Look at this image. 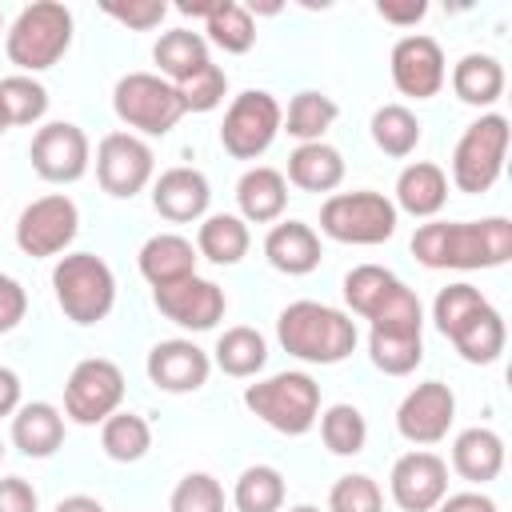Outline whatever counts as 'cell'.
Instances as JSON below:
<instances>
[{
	"label": "cell",
	"instance_id": "obj_45",
	"mask_svg": "<svg viewBox=\"0 0 512 512\" xmlns=\"http://www.w3.org/2000/svg\"><path fill=\"white\" fill-rule=\"evenodd\" d=\"M104 16L120 20V24L132 28V32H148V28H156V24L168 16V4H164V0H128V4L108 0V4H104Z\"/></svg>",
	"mask_w": 512,
	"mask_h": 512
},
{
	"label": "cell",
	"instance_id": "obj_52",
	"mask_svg": "<svg viewBox=\"0 0 512 512\" xmlns=\"http://www.w3.org/2000/svg\"><path fill=\"white\" fill-rule=\"evenodd\" d=\"M8 128H12V124H8V112H4V104H0V136H4Z\"/></svg>",
	"mask_w": 512,
	"mask_h": 512
},
{
	"label": "cell",
	"instance_id": "obj_54",
	"mask_svg": "<svg viewBox=\"0 0 512 512\" xmlns=\"http://www.w3.org/2000/svg\"><path fill=\"white\" fill-rule=\"evenodd\" d=\"M0 460H4V440H0Z\"/></svg>",
	"mask_w": 512,
	"mask_h": 512
},
{
	"label": "cell",
	"instance_id": "obj_23",
	"mask_svg": "<svg viewBox=\"0 0 512 512\" xmlns=\"http://www.w3.org/2000/svg\"><path fill=\"white\" fill-rule=\"evenodd\" d=\"M236 204H240V220L244 224H272L284 216L288 208V180L284 172L256 164L236 180Z\"/></svg>",
	"mask_w": 512,
	"mask_h": 512
},
{
	"label": "cell",
	"instance_id": "obj_32",
	"mask_svg": "<svg viewBox=\"0 0 512 512\" xmlns=\"http://www.w3.org/2000/svg\"><path fill=\"white\" fill-rule=\"evenodd\" d=\"M212 352H216V368L224 376H236V380H248V376H256L268 364V344L248 324H236V328L220 332V340H216Z\"/></svg>",
	"mask_w": 512,
	"mask_h": 512
},
{
	"label": "cell",
	"instance_id": "obj_26",
	"mask_svg": "<svg viewBox=\"0 0 512 512\" xmlns=\"http://www.w3.org/2000/svg\"><path fill=\"white\" fill-rule=\"evenodd\" d=\"M452 468L456 476H464L468 484H488L500 476L504 468V440L492 428H464L452 440Z\"/></svg>",
	"mask_w": 512,
	"mask_h": 512
},
{
	"label": "cell",
	"instance_id": "obj_15",
	"mask_svg": "<svg viewBox=\"0 0 512 512\" xmlns=\"http://www.w3.org/2000/svg\"><path fill=\"white\" fill-rule=\"evenodd\" d=\"M152 300H156L164 320H172V324H180L188 332L216 328V320H224V308H228L224 288L216 280H204V276H184L176 284L152 288Z\"/></svg>",
	"mask_w": 512,
	"mask_h": 512
},
{
	"label": "cell",
	"instance_id": "obj_49",
	"mask_svg": "<svg viewBox=\"0 0 512 512\" xmlns=\"http://www.w3.org/2000/svg\"><path fill=\"white\" fill-rule=\"evenodd\" d=\"M436 508H440V512H500L496 500L484 496V492H452V496H444Z\"/></svg>",
	"mask_w": 512,
	"mask_h": 512
},
{
	"label": "cell",
	"instance_id": "obj_1",
	"mask_svg": "<svg viewBox=\"0 0 512 512\" xmlns=\"http://www.w3.org/2000/svg\"><path fill=\"white\" fill-rule=\"evenodd\" d=\"M412 256L424 268H500L512 260V220L484 216V220H432L412 232Z\"/></svg>",
	"mask_w": 512,
	"mask_h": 512
},
{
	"label": "cell",
	"instance_id": "obj_46",
	"mask_svg": "<svg viewBox=\"0 0 512 512\" xmlns=\"http://www.w3.org/2000/svg\"><path fill=\"white\" fill-rule=\"evenodd\" d=\"M28 312V292L20 288V280H12L8 272H0V332H12Z\"/></svg>",
	"mask_w": 512,
	"mask_h": 512
},
{
	"label": "cell",
	"instance_id": "obj_38",
	"mask_svg": "<svg viewBox=\"0 0 512 512\" xmlns=\"http://www.w3.org/2000/svg\"><path fill=\"white\" fill-rule=\"evenodd\" d=\"M204 32H208V40H212L216 48L240 56V52H248V48L256 44L252 8H244V4H236V0H220V4L212 8V16L204 20Z\"/></svg>",
	"mask_w": 512,
	"mask_h": 512
},
{
	"label": "cell",
	"instance_id": "obj_17",
	"mask_svg": "<svg viewBox=\"0 0 512 512\" xmlns=\"http://www.w3.org/2000/svg\"><path fill=\"white\" fill-rule=\"evenodd\" d=\"M392 84L396 92L412 96V100H432L440 88H444V52L432 36L424 32H412V36H400L392 44Z\"/></svg>",
	"mask_w": 512,
	"mask_h": 512
},
{
	"label": "cell",
	"instance_id": "obj_37",
	"mask_svg": "<svg viewBox=\"0 0 512 512\" xmlns=\"http://www.w3.org/2000/svg\"><path fill=\"white\" fill-rule=\"evenodd\" d=\"M372 140L384 156H412L420 144V120L404 104H384L372 112Z\"/></svg>",
	"mask_w": 512,
	"mask_h": 512
},
{
	"label": "cell",
	"instance_id": "obj_53",
	"mask_svg": "<svg viewBox=\"0 0 512 512\" xmlns=\"http://www.w3.org/2000/svg\"><path fill=\"white\" fill-rule=\"evenodd\" d=\"M288 512H320L316 504H296V508H288Z\"/></svg>",
	"mask_w": 512,
	"mask_h": 512
},
{
	"label": "cell",
	"instance_id": "obj_33",
	"mask_svg": "<svg viewBox=\"0 0 512 512\" xmlns=\"http://www.w3.org/2000/svg\"><path fill=\"white\" fill-rule=\"evenodd\" d=\"M336 116H340V108H336L332 96H324V92H316V88H304V92L292 96L288 116H284L280 128H284L288 136H296L300 144H312V140H324V132L336 124Z\"/></svg>",
	"mask_w": 512,
	"mask_h": 512
},
{
	"label": "cell",
	"instance_id": "obj_12",
	"mask_svg": "<svg viewBox=\"0 0 512 512\" xmlns=\"http://www.w3.org/2000/svg\"><path fill=\"white\" fill-rule=\"evenodd\" d=\"M80 232V208L72 196L64 192H48L32 204H24L20 220H16V244L24 256H60Z\"/></svg>",
	"mask_w": 512,
	"mask_h": 512
},
{
	"label": "cell",
	"instance_id": "obj_47",
	"mask_svg": "<svg viewBox=\"0 0 512 512\" xmlns=\"http://www.w3.org/2000/svg\"><path fill=\"white\" fill-rule=\"evenodd\" d=\"M0 512H40V496L24 476L0 480Z\"/></svg>",
	"mask_w": 512,
	"mask_h": 512
},
{
	"label": "cell",
	"instance_id": "obj_29",
	"mask_svg": "<svg viewBox=\"0 0 512 512\" xmlns=\"http://www.w3.org/2000/svg\"><path fill=\"white\" fill-rule=\"evenodd\" d=\"M288 180L304 192H332L344 180V156L324 140L296 144V152L288 156Z\"/></svg>",
	"mask_w": 512,
	"mask_h": 512
},
{
	"label": "cell",
	"instance_id": "obj_10",
	"mask_svg": "<svg viewBox=\"0 0 512 512\" xmlns=\"http://www.w3.org/2000/svg\"><path fill=\"white\" fill-rule=\"evenodd\" d=\"M280 124H284V112L276 96L264 88H248L228 104L224 124H220V144L232 160H256L272 148Z\"/></svg>",
	"mask_w": 512,
	"mask_h": 512
},
{
	"label": "cell",
	"instance_id": "obj_50",
	"mask_svg": "<svg viewBox=\"0 0 512 512\" xmlns=\"http://www.w3.org/2000/svg\"><path fill=\"white\" fill-rule=\"evenodd\" d=\"M20 408V376L0 364V416H12Z\"/></svg>",
	"mask_w": 512,
	"mask_h": 512
},
{
	"label": "cell",
	"instance_id": "obj_36",
	"mask_svg": "<svg viewBox=\"0 0 512 512\" xmlns=\"http://www.w3.org/2000/svg\"><path fill=\"white\" fill-rule=\"evenodd\" d=\"M236 512H280L284 508V476L272 464H252L236 476L232 488Z\"/></svg>",
	"mask_w": 512,
	"mask_h": 512
},
{
	"label": "cell",
	"instance_id": "obj_44",
	"mask_svg": "<svg viewBox=\"0 0 512 512\" xmlns=\"http://www.w3.org/2000/svg\"><path fill=\"white\" fill-rule=\"evenodd\" d=\"M176 92H180L184 112H212L224 100V92H228V76H224L220 64L208 60L196 76H188L184 84H176Z\"/></svg>",
	"mask_w": 512,
	"mask_h": 512
},
{
	"label": "cell",
	"instance_id": "obj_16",
	"mask_svg": "<svg viewBox=\"0 0 512 512\" xmlns=\"http://www.w3.org/2000/svg\"><path fill=\"white\" fill-rule=\"evenodd\" d=\"M452 420H456V396L444 380L416 384L396 408V428L408 444H440Z\"/></svg>",
	"mask_w": 512,
	"mask_h": 512
},
{
	"label": "cell",
	"instance_id": "obj_3",
	"mask_svg": "<svg viewBox=\"0 0 512 512\" xmlns=\"http://www.w3.org/2000/svg\"><path fill=\"white\" fill-rule=\"evenodd\" d=\"M344 300L356 316H364L372 328L388 332H424V308L420 296L388 268L380 264H356L344 276Z\"/></svg>",
	"mask_w": 512,
	"mask_h": 512
},
{
	"label": "cell",
	"instance_id": "obj_7",
	"mask_svg": "<svg viewBox=\"0 0 512 512\" xmlns=\"http://www.w3.org/2000/svg\"><path fill=\"white\" fill-rule=\"evenodd\" d=\"M396 204L384 192H332L320 204V232L340 244H384L396 232Z\"/></svg>",
	"mask_w": 512,
	"mask_h": 512
},
{
	"label": "cell",
	"instance_id": "obj_43",
	"mask_svg": "<svg viewBox=\"0 0 512 512\" xmlns=\"http://www.w3.org/2000/svg\"><path fill=\"white\" fill-rule=\"evenodd\" d=\"M168 512H224V488L208 472H188L168 500Z\"/></svg>",
	"mask_w": 512,
	"mask_h": 512
},
{
	"label": "cell",
	"instance_id": "obj_25",
	"mask_svg": "<svg viewBox=\"0 0 512 512\" xmlns=\"http://www.w3.org/2000/svg\"><path fill=\"white\" fill-rule=\"evenodd\" d=\"M12 444L32 456V460H44L52 456L60 444H64V416L56 404L48 400H32V404H20L12 412Z\"/></svg>",
	"mask_w": 512,
	"mask_h": 512
},
{
	"label": "cell",
	"instance_id": "obj_28",
	"mask_svg": "<svg viewBox=\"0 0 512 512\" xmlns=\"http://www.w3.org/2000/svg\"><path fill=\"white\" fill-rule=\"evenodd\" d=\"M452 92L464 100V104H476V108H488L504 96V64L488 52H468L456 60L452 68Z\"/></svg>",
	"mask_w": 512,
	"mask_h": 512
},
{
	"label": "cell",
	"instance_id": "obj_22",
	"mask_svg": "<svg viewBox=\"0 0 512 512\" xmlns=\"http://www.w3.org/2000/svg\"><path fill=\"white\" fill-rule=\"evenodd\" d=\"M196 244L180 232H156L140 244V276L152 284V288H164V284H176L184 276H196Z\"/></svg>",
	"mask_w": 512,
	"mask_h": 512
},
{
	"label": "cell",
	"instance_id": "obj_20",
	"mask_svg": "<svg viewBox=\"0 0 512 512\" xmlns=\"http://www.w3.org/2000/svg\"><path fill=\"white\" fill-rule=\"evenodd\" d=\"M208 200H212L208 176L200 168H188V164H176V168L160 172L156 184H152V208L168 224H192V220H200L208 212Z\"/></svg>",
	"mask_w": 512,
	"mask_h": 512
},
{
	"label": "cell",
	"instance_id": "obj_41",
	"mask_svg": "<svg viewBox=\"0 0 512 512\" xmlns=\"http://www.w3.org/2000/svg\"><path fill=\"white\" fill-rule=\"evenodd\" d=\"M480 308H488V296L480 292V288H472V284H448V288H440L436 292V300H432V320H436V328L444 332V336H452L468 316H476Z\"/></svg>",
	"mask_w": 512,
	"mask_h": 512
},
{
	"label": "cell",
	"instance_id": "obj_35",
	"mask_svg": "<svg viewBox=\"0 0 512 512\" xmlns=\"http://www.w3.org/2000/svg\"><path fill=\"white\" fill-rule=\"evenodd\" d=\"M368 356L384 376H408L424 360V336L420 332H368Z\"/></svg>",
	"mask_w": 512,
	"mask_h": 512
},
{
	"label": "cell",
	"instance_id": "obj_6",
	"mask_svg": "<svg viewBox=\"0 0 512 512\" xmlns=\"http://www.w3.org/2000/svg\"><path fill=\"white\" fill-rule=\"evenodd\" d=\"M244 408L284 436H304L320 420V384L308 372H276L244 388Z\"/></svg>",
	"mask_w": 512,
	"mask_h": 512
},
{
	"label": "cell",
	"instance_id": "obj_5",
	"mask_svg": "<svg viewBox=\"0 0 512 512\" xmlns=\"http://www.w3.org/2000/svg\"><path fill=\"white\" fill-rule=\"evenodd\" d=\"M52 292L72 324H100L116 304V276L96 252H68L52 268Z\"/></svg>",
	"mask_w": 512,
	"mask_h": 512
},
{
	"label": "cell",
	"instance_id": "obj_4",
	"mask_svg": "<svg viewBox=\"0 0 512 512\" xmlns=\"http://www.w3.org/2000/svg\"><path fill=\"white\" fill-rule=\"evenodd\" d=\"M68 44H72V12L56 0H36L20 8V16L4 32V52L24 76L52 68L68 52Z\"/></svg>",
	"mask_w": 512,
	"mask_h": 512
},
{
	"label": "cell",
	"instance_id": "obj_34",
	"mask_svg": "<svg viewBox=\"0 0 512 512\" xmlns=\"http://www.w3.org/2000/svg\"><path fill=\"white\" fill-rule=\"evenodd\" d=\"M100 448L108 460L116 464H136L144 460V452L152 448V428L144 416L136 412H112L104 424H100Z\"/></svg>",
	"mask_w": 512,
	"mask_h": 512
},
{
	"label": "cell",
	"instance_id": "obj_27",
	"mask_svg": "<svg viewBox=\"0 0 512 512\" xmlns=\"http://www.w3.org/2000/svg\"><path fill=\"white\" fill-rule=\"evenodd\" d=\"M152 60H156V76H164L168 84H184L188 76H196L204 64H208V40L192 28H172L156 40L152 48Z\"/></svg>",
	"mask_w": 512,
	"mask_h": 512
},
{
	"label": "cell",
	"instance_id": "obj_39",
	"mask_svg": "<svg viewBox=\"0 0 512 512\" xmlns=\"http://www.w3.org/2000/svg\"><path fill=\"white\" fill-rule=\"evenodd\" d=\"M320 440L332 456H356L368 440V420L356 404H332L320 416Z\"/></svg>",
	"mask_w": 512,
	"mask_h": 512
},
{
	"label": "cell",
	"instance_id": "obj_19",
	"mask_svg": "<svg viewBox=\"0 0 512 512\" xmlns=\"http://www.w3.org/2000/svg\"><path fill=\"white\" fill-rule=\"evenodd\" d=\"M148 380L160 388V392H172V396H184V392H196L208 384V372H212V360L200 344L192 340H160L152 344L148 352Z\"/></svg>",
	"mask_w": 512,
	"mask_h": 512
},
{
	"label": "cell",
	"instance_id": "obj_51",
	"mask_svg": "<svg viewBox=\"0 0 512 512\" xmlns=\"http://www.w3.org/2000/svg\"><path fill=\"white\" fill-rule=\"evenodd\" d=\"M56 512H108L96 496H84V492H76V496H64L60 504H56Z\"/></svg>",
	"mask_w": 512,
	"mask_h": 512
},
{
	"label": "cell",
	"instance_id": "obj_21",
	"mask_svg": "<svg viewBox=\"0 0 512 512\" xmlns=\"http://www.w3.org/2000/svg\"><path fill=\"white\" fill-rule=\"evenodd\" d=\"M264 256L284 276H308V272L320 268L324 248H320V236L312 232V224H304V220H280L264 236Z\"/></svg>",
	"mask_w": 512,
	"mask_h": 512
},
{
	"label": "cell",
	"instance_id": "obj_24",
	"mask_svg": "<svg viewBox=\"0 0 512 512\" xmlns=\"http://www.w3.org/2000/svg\"><path fill=\"white\" fill-rule=\"evenodd\" d=\"M396 212H408L416 220L436 216L448 204V172L432 160H416L396 176Z\"/></svg>",
	"mask_w": 512,
	"mask_h": 512
},
{
	"label": "cell",
	"instance_id": "obj_40",
	"mask_svg": "<svg viewBox=\"0 0 512 512\" xmlns=\"http://www.w3.org/2000/svg\"><path fill=\"white\" fill-rule=\"evenodd\" d=\"M0 104L8 112V124H36L48 112V88L24 72L0 80Z\"/></svg>",
	"mask_w": 512,
	"mask_h": 512
},
{
	"label": "cell",
	"instance_id": "obj_13",
	"mask_svg": "<svg viewBox=\"0 0 512 512\" xmlns=\"http://www.w3.org/2000/svg\"><path fill=\"white\" fill-rule=\"evenodd\" d=\"M28 160L36 168L40 180L48 184H72L88 172V160H92V144L84 136L80 124L72 120H52L44 128H36L32 144H28Z\"/></svg>",
	"mask_w": 512,
	"mask_h": 512
},
{
	"label": "cell",
	"instance_id": "obj_2",
	"mask_svg": "<svg viewBox=\"0 0 512 512\" xmlns=\"http://www.w3.org/2000/svg\"><path fill=\"white\" fill-rule=\"evenodd\" d=\"M276 340L288 356L304 364H340L352 356L360 332L356 320L320 300H292L276 316Z\"/></svg>",
	"mask_w": 512,
	"mask_h": 512
},
{
	"label": "cell",
	"instance_id": "obj_42",
	"mask_svg": "<svg viewBox=\"0 0 512 512\" xmlns=\"http://www.w3.org/2000/svg\"><path fill=\"white\" fill-rule=\"evenodd\" d=\"M328 512H384V492L372 476L348 472L328 492Z\"/></svg>",
	"mask_w": 512,
	"mask_h": 512
},
{
	"label": "cell",
	"instance_id": "obj_48",
	"mask_svg": "<svg viewBox=\"0 0 512 512\" xmlns=\"http://www.w3.org/2000/svg\"><path fill=\"white\" fill-rule=\"evenodd\" d=\"M376 12H380L388 24H400V28H408V24H420V20H424L428 4H424V0H408V4H392V0H380V4H376Z\"/></svg>",
	"mask_w": 512,
	"mask_h": 512
},
{
	"label": "cell",
	"instance_id": "obj_30",
	"mask_svg": "<svg viewBox=\"0 0 512 512\" xmlns=\"http://www.w3.org/2000/svg\"><path fill=\"white\" fill-rule=\"evenodd\" d=\"M248 224L232 212H216V216H204L200 228H196V256L212 260V264H240L248 256Z\"/></svg>",
	"mask_w": 512,
	"mask_h": 512
},
{
	"label": "cell",
	"instance_id": "obj_11",
	"mask_svg": "<svg viewBox=\"0 0 512 512\" xmlns=\"http://www.w3.org/2000/svg\"><path fill=\"white\" fill-rule=\"evenodd\" d=\"M120 400H124V372L112 360L88 356L68 372L64 416L72 424H104L112 412H120Z\"/></svg>",
	"mask_w": 512,
	"mask_h": 512
},
{
	"label": "cell",
	"instance_id": "obj_18",
	"mask_svg": "<svg viewBox=\"0 0 512 512\" xmlns=\"http://www.w3.org/2000/svg\"><path fill=\"white\" fill-rule=\"evenodd\" d=\"M388 492L404 512H432L448 496V464L436 452H404L392 464Z\"/></svg>",
	"mask_w": 512,
	"mask_h": 512
},
{
	"label": "cell",
	"instance_id": "obj_14",
	"mask_svg": "<svg viewBox=\"0 0 512 512\" xmlns=\"http://www.w3.org/2000/svg\"><path fill=\"white\" fill-rule=\"evenodd\" d=\"M152 148L136 132H108L96 144V180L108 196L132 200L148 180H152Z\"/></svg>",
	"mask_w": 512,
	"mask_h": 512
},
{
	"label": "cell",
	"instance_id": "obj_55",
	"mask_svg": "<svg viewBox=\"0 0 512 512\" xmlns=\"http://www.w3.org/2000/svg\"><path fill=\"white\" fill-rule=\"evenodd\" d=\"M0 32H4V16H0Z\"/></svg>",
	"mask_w": 512,
	"mask_h": 512
},
{
	"label": "cell",
	"instance_id": "obj_9",
	"mask_svg": "<svg viewBox=\"0 0 512 512\" xmlns=\"http://www.w3.org/2000/svg\"><path fill=\"white\" fill-rule=\"evenodd\" d=\"M112 108H116V116L128 128H136L144 136H168L176 128V120L184 116L176 84H168L156 72H128V76H120L116 88H112Z\"/></svg>",
	"mask_w": 512,
	"mask_h": 512
},
{
	"label": "cell",
	"instance_id": "obj_8",
	"mask_svg": "<svg viewBox=\"0 0 512 512\" xmlns=\"http://www.w3.org/2000/svg\"><path fill=\"white\" fill-rule=\"evenodd\" d=\"M504 156H508V120L500 112L472 120L452 148V184L472 196L488 192L504 172Z\"/></svg>",
	"mask_w": 512,
	"mask_h": 512
},
{
	"label": "cell",
	"instance_id": "obj_31",
	"mask_svg": "<svg viewBox=\"0 0 512 512\" xmlns=\"http://www.w3.org/2000/svg\"><path fill=\"white\" fill-rule=\"evenodd\" d=\"M504 316L488 304V308H480L476 316H468L448 340H452V348L468 360V364H492V360H500V352H504Z\"/></svg>",
	"mask_w": 512,
	"mask_h": 512
}]
</instances>
